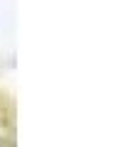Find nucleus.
<instances>
[{
  "label": "nucleus",
  "instance_id": "1",
  "mask_svg": "<svg viewBox=\"0 0 140 147\" xmlns=\"http://www.w3.org/2000/svg\"><path fill=\"white\" fill-rule=\"evenodd\" d=\"M0 147H3V142H0Z\"/></svg>",
  "mask_w": 140,
  "mask_h": 147
}]
</instances>
